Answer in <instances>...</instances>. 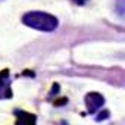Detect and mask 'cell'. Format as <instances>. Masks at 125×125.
<instances>
[{
	"label": "cell",
	"mask_w": 125,
	"mask_h": 125,
	"mask_svg": "<svg viewBox=\"0 0 125 125\" xmlns=\"http://www.w3.org/2000/svg\"><path fill=\"white\" fill-rule=\"evenodd\" d=\"M15 115L18 116V121L22 122V124H34L37 121V118L31 113H27V112H22V110H16Z\"/></svg>",
	"instance_id": "4"
},
{
	"label": "cell",
	"mask_w": 125,
	"mask_h": 125,
	"mask_svg": "<svg viewBox=\"0 0 125 125\" xmlns=\"http://www.w3.org/2000/svg\"><path fill=\"white\" fill-rule=\"evenodd\" d=\"M22 22L34 30H40V31H54L57 28V19L46 12H28L24 15Z\"/></svg>",
	"instance_id": "1"
},
{
	"label": "cell",
	"mask_w": 125,
	"mask_h": 125,
	"mask_svg": "<svg viewBox=\"0 0 125 125\" xmlns=\"http://www.w3.org/2000/svg\"><path fill=\"white\" fill-rule=\"evenodd\" d=\"M75 3H78V5H84L85 3V0H74Z\"/></svg>",
	"instance_id": "5"
},
{
	"label": "cell",
	"mask_w": 125,
	"mask_h": 125,
	"mask_svg": "<svg viewBox=\"0 0 125 125\" xmlns=\"http://www.w3.org/2000/svg\"><path fill=\"white\" fill-rule=\"evenodd\" d=\"M104 103V97L99 93H88L85 96V106H87V110L90 113H94L96 110H99Z\"/></svg>",
	"instance_id": "2"
},
{
	"label": "cell",
	"mask_w": 125,
	"mask_h": 125,
	"mask_svg": "<svg viewBox=\"0 0 125 125\" xmlns=\"http://www.w3.org/2000/svg\"><path fill=\"white\" fill-rule=\"evenodd\" d=\"M12 96L9 85V71L5 69L0 72V99H9Z\"/></svg>",
	"instance_id": "3"
}]
</instances>
